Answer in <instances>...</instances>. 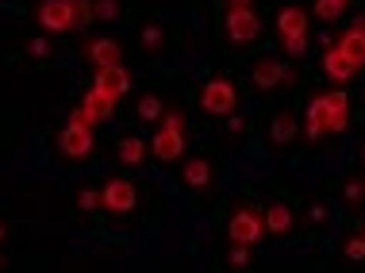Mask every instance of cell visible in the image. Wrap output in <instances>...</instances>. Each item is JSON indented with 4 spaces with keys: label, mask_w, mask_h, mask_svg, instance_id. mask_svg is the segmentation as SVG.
I'll return each instance as SVG.
<instances>
[{
    "label": "cell",
    "mask_w": 365,
    "mask_h": 273,
    "mask_svg": "<svg viewBox=\"0 0 365 273\" xmlns=\"http://www.w3.org/2000/svg\"><path fill=\"white\" fill-rule=\"evenodd\" d=\"M319 115H323V131L327 135H342L350 128V96L342 85L319 93Z\"/></svg>",
    "instance_id": "3957f363"
},
{
    "label": "cell",
    "mask_w": 365,
    "mask_h": 273,
    "mask_svg": "<svg viewBox=\"0 0 365 273\" xmlns=\"http://www.w3.org/2000/svg\"><path fill=\"white\" fill-rule=\"evenodd\" d=\"M135 204H139V189H135V181H127V177H112L101 189V208L112 212V216H131Z\"/></svg>",
    "instance_id": "52a82bcc"
},
{
    "label": "cell",
    "mask_w": 365,
    "mask_h": 273,
    "mask_svg": "<svg viewBox=\"0 0 365 273\" xmlns=\"http://www.w3.org/2000/svg\"><path fill=\"white\" fill-rule=\"evenodd\" d=\"M250 250L254 247H246V242H231V258H227V262H231V269H246V266H250Z\"/></svg>",
    "instance_id": "d4e9b609"
},
{
    "label": "cell",
    "mask_w": 365,
    "mask_h": 273,
    "mask_svg": "<svg viewBox=\"0 0 365 273\" xmlns=\"http://www.w3.org/2000/svg\"><path fill=\"white\" fill-rule=\"evenodd\" d=\"M231 8H254V0H227Z\"/></svg>",
    "instance_id": "836d02e7"
},
{
    "label": "cell",
    "mask_w": 365,
    "mask_h": 273,
    "mask_svg": "<svg viewBox=\"0 0 365 273\" xmlns=\"http://www.w3.org/2000/svg\"><path fill=\"white\" fill-rule=\"evenodd\" d=\"M361 162H365V150H361Z\"/></svg>",
    "instance_id": "8d00e7d4"
},
{
    "label": "cell",
    "mask_w": 365,
    "mask_h": 273,
    "mask_svg": "<svg viewBox=\"0 0 365 273\" xmlns=\"http://www.w3.org/2000/svg\"><path fill=\"white\" fill-rule=\"evenodd\" d=\"M81 108L93 115V123H104V120H112V115H115V96H108V93H101V89L88 85L85 96H81Z\"/></svg>",
    "instance_id": "5bb4252c"
},
{
    "label": "cell",
    "mask_w": 365,
    "mask_h": 273,
    "mask_svg": "<svg viewBox=\"0 0 365 273\" xmlns=\"http://www.w3.org/2000/svg\"><path fill=\"white\" fill-rule=\"evenodd\" d=\"M312 220L323 223V220H327V208H323V204H312Z\"/></svg>",
    "instance_id": "d6a6232c"
},
{
    "label": "cell",
    "mask_w": 365,
    "mask_h": 273,
    "mask_svg": "<svg viewBox=\"0 0 365 273\" xmlns=\"http://www.w3.org/2000/svg\"><path fill=\"white\" fill-rule=\"evenodd\" d=\"M361 235H365V231H361Z\"/></svg>",
    "instance_id": "74e56055"
},
{
    "label": "cell",
    "mask_w": 365,
    "mask_h": 273,
    "mask_svg": "<svg viewBox=\"0 0 365 273\" xmlns=\"http://www.w3.org/2000/svg\"><path fill=\"white\" fill-rule=\"evenodd\" d=\"M346 4H350V0H315V4H312V16L323 19V24H334V19L346 16Z\"/></svg>",
    "instance_id": "44dd1931"
},
{
    "label": "cell",
    "mask_w": 365,
    "mask_h": 273,
    "mask_svg": "<svg viewBox=\"0 0 365 273\" xmlns=\"http://www.w3.org/2000/svg\"><path fill=\"white\" fill-rule=\"evenodd\" d=\"M277 35H308V8L300 4H284L277 12Z\"/></svg>",
    "instance_id": "9a60e30c"
},
{
    "label": "cell",
    "mask_w": 365,
    "mask_h": 273,
    "mask_svg": "<svg viewBox=\"0 0 365 273\" xmlns=\"http://www.w3.org/2000/svg\"><path fill=\"white\" fill-rule=\"evenodd\" d=\"M73 8H77V31L88 27V24H96L93 19V0H73Z\"/></svg>",
    "instance_id": "4316f807"
},
{
    "label": "cell",
    "mask_w": 365,
    "mask_h": 273,
    "mask_svg": "<svg viewBox=\"0 0 365 273\" xmlns=\"http://www.w3.org/2000/svg\"><path fill=\"white\" fill-rule=\"evenodd\" d=\"M281 51L289 58H304V54H308V35H284L281 38Z\"/></svg>",
    "instance_id": "cb8c5ba5"
},
{
    "label": "cell",
    "mask_w": 365,
    "mask_h": 273,
    "mask_svg": "<svg viewBox=\"0 0 365 273\" xmlns=\"http://www.w3.org/2000/svg\"><path fill=\"white\" fill-rule=\"evenodd\" d=\"M4 235H8V227H4V223H0V242H4Z\"/></svg>",
    "instance_id": "e575fe53"
},
{
    "label": "cell",
    "mask_w": 365,
    "mask_h": 273,
    "mask_svg": "<svg viewBox=\"0 0 365 273\" xmlns=\"http://www.w3.org/2000/svg\"><path fill=\"white\" fill-rule=\"evenodd\" d=\"M227 235L231 242H246V247H254V242L265 239V223H262V208H239L231 212V220H227Z\"/></svg>",
    "instance_id": "8992f818"
},
{
    "label": "cell",
    "mask_w": 365,
    "mask_h": 273,
    "mask_svg": "<svg viewBox=\"0 0 365 273\" xmlns=\"http://www.w3.org/2000/svg\"><path fill=\"white\" fill-rule=\"evenodd\" d=\"M250 81L258 85L262 93H269V89H281V85H292L296 73L289 70V66H281L277 58H258L254 70H250Z\"/></svg>",
    "instance_id": "9c48e42d"
},
{
    "label": "cell",
    "mask_w": 365,
    "mask_h": 273,
    "mask_svg": "<svg viewBox=\"0 0 365 273\" xmlns=\"http://www.w3.org/2000/svg\"><path fill=\"white\" fill-rule=\"evenodd\" d=\"M27 54H31V58H46V54H51V43L38 35V38H31V43H27Z\"/></svg>",
    "instance_id": "4dcf8cb0"
},
{
    "label": "cell",
    "mask_w": 365,
    "mask_h": 273,
    "mask_svg": "<svg viewBox=\"0 0 365 273\" xmlns=\"http://www.w3.org/2000/svg\"><path fill=\"white\" fill-rule=\"evenodd\" d=\"M0 269H4V254H0Z\"/></svg>",
    "instance_id": "d590c367"
},
{
    "label": "cell",
    "mask_w": 365,
    "mask_h": 273,
    "mask_svg": "<svg viewBox=\"0 0 365 273\" xmlns=\"http://www.w3.org/2000/svg\"><path fill=\"white\" fill-rule=\"evenodd\" d=\"M162 38H165V31H162L158 24H146V27H143V43H146V46H162Z\"/></svg>",
    "instance_id": "f546056e"
},
{
    "label": "cell",
    "mask_w": 365,
    "mask_h": 273,
    "mask_svg": "<svg viewBox=\"0 0 365 273\" xmlns=\"http://www.w3.org/2000/svg\"><path fill=\"white\" fill-rule=\"evenodd\" d=\"M346 200H350V204H361V200H365V177L346 181Z\"/></svg>",
    "instance_id": "f1b7e54d"
},
{
    "label": "cell",
    "mask_w": 365,
    "mask_h": 273,
    "mask_svg": "<svg viewBox=\"0 0 365 273\" xmlns=\"http://www.w3.org/2000/svg\"><path fill=\"white\" fill-rule=\"evenodd\" d=\"M58 150H62V158H70V162H81L88 158V154L96 150V128H88V123L81 120H66V128L58 131Z\"/></svg>",
    "instance_id": "7a4b0ae2"
},
{
    "label": "cell",
    "mask_w": 365,
    "mask_h": 273,
    "mask_svg": "<svg viewBox=\"0 0 365 273\" xmlns=\"http://www.w3.org/2000/svg\"><path fill=\"white\" fill-rule=\"evenodd\" d=\"M181 181H185V189H208L212 185V162L208 158H189Z\"/></svg>",
    "instance_id": "ac0fdd59"
},
{
    "label": "cell",
    "mask_w": 365,
    "mask_h": 273,
    "mask_svg": "<svg viewBox=\"0 0 365 273\" xmlns=\"http://www.w3.org/2000/svg\"><path fill=\"white\" fill-rule=\"evenodd\" d=\"M304 135H308V143H319L323 135V115H319V96H312L308 101V115H304Z\"/></svg>",
    "instance_id": "ffe728a7"
},
{
    "label": "cell",
    "mask_w": 365,
    "mask_h": 273,
    "mask_svg": "<svg viewBox=\"0 0 365 273\" xmlns=\"http://www.w3.org/2000/svg\"><path fill=\"white\" fill-rule=\"evenodd\" d=\"M38 27H43L46 35H66V31H77V8L73 0H43L38 4Z\"/></svg>",
    "instance_id": "277c9868"
},
{
    "label": "cell",
    "mask_w": 365,
    "mask_h": 273,
    "mask_svg": "<svg viewBox=\"0 0 365 273\" xmlns=\"http://www.w3.org/2000/svg\"><path fill=\"white\" fill-rule=\"evenodd\" d=\"M162 112H165V104L158 101L154 93H146V96H139V112H135V115H139L143 123H158V120H162Z\"/></svg>",
    "instance_id": "603a6c76"
},
{
    "label": "cell",
    "mask_w": 365,
    "mask_h": 273,
    "mask_svg": "<svg viewBox=\"0 0 365 273\" xmlns=\"http://www.w3.org/2000/svg\"><path fill=\"white\" fill-rule=\"evenodd\" d=\"M146 154H150V143L139 139V135H127V139H120V146H115V158L123 165H143Z\"/></svg>",
    "instance_id": "e0dca14e"
},
{
    "label": "cell",
    "mask_w": 365,
    "mask_h": 273,
    "mask_svg": "<svg viewBox=\"0 0 365 273\" xmlns=\"http://www.w3.org/2000/svg\"><path fill=\"white\" fill-rule=\"evenodd\" d=\"M93 89H101V93H108V96H127L131 93V70H127L123 62H115V66H104V70H96L93 73Z\"/></svg>",
    "instance_id": "8fae6325"
},
{
    "label": "cell",
    "mask_w": 365,
    "mask_h": 273,
    "mask_svg": "<svg viewBox=\"0 0 365 273\" xmlns=\"http://www.w3.org/2000/svg\"><path fill=\"white\" fill-rule=\"evenodd\" d=\"M296 131H300V123H296V115L292 112H277L273 115V123H269V139L277 143V146H289L296 139Z\"/></svg>",
    "instance_id": "d6986e66"
},
{
    "label": "cell",
    "mask_w": 365,
    "mask_h": 273,
    "mask_svg": "<svg viewBox=\"0 0 365 273\" xmlns=\"http://www.w3.org/2000/svg\"><path fill=\"white\" fill-rule=\"evenodd\" d=\"M235 104H239V89H235L231 77H212V81H204L200 108L208 115H231Z\"/></svg>",
    "instance_id": "5b68a950"
},
{
    "label": "cell",
    "mask_w": 365,
    "mask_h": 273,
    "mask_svg": "<svg viewBox=\"0 0 365 273\" xmlns=\"http://www.w3.org/2000/svg\"><path fill=\"white\" fill-rule=\"evenodd\" d=\"M77 208H81V212H96V208H101V189L85 185V189L77 192Z\"/></svg>",
    "instance_id": "484cf974"
},
{
    "label": "cell",
    "mask_w": 365,
    "mask_h": 273,
    "mask_svg": "<svg viewBox=\"0 0 365 273\" xmlns=\"http://www.w3.org/2000/svg\"><path fill=\"white\" fill-rule=\"evenodd\" d=\"M223 27H227V38H231V43H239V46L254 43V38L262 35V19H258L254 8H231V4H227Z\"/></svg>",
    "instance_id": "ba28073f"
},
{
    "label": "cell",
    "mask_w": 365,
    "mask_h": 273,
    "mask_svg": "<svg viewBox=\"0 0 365 273\" xmlns=\"http://www.w3.org/2000/svg\"><path fill=\"white\" fill-rule=\"evenodd\" d=\"M323 73H327V81H334V85H346V81H354V73L361 70L354 58L342 51L339 43H327V51H323Z\"/></svg>",
    "instance_id": "30bf717a"
},
{
    "label": "cell",
    "mask_w": 365,
    "mask_h": 273,
    "mask_svg": "<svg viewBox=\"0 0 365 273\" xmlns=\"http://www.w3.org/2000/svg\"><path fill=\"white\" fill-rule=\"evenodd\" d=\"M262 223H265V235H292V227H296V216H292V208L284 200H273V204H265L262 208Z\"/></svg>",
    "instance_id": "7c38bea8"
},
{
    "label": "cell",
    "mask_w": 365,
    "mask_h": 273,
    "mask_svg": "<svg viewBox=\"0 0 365 273\" xmlns=\"http://www.w3.org/2000/svg\"><path fill=\"white\" fill-rule=\"evenodd\" d=\"M227 128H231V131H242V128H246V120H242V115H235V112H231V115H227Z\"/></svg>",
    "instance_id": "1f68e13d"
},
{
    "label": "cell",
    "mask_w": 365,
    "mask_h": 273,
    "mask_svg": "<svg viewBox=\"0 0 365 273\" xmlns=\"http://www.w3.org/2000/svg\"><path fill=\"white\" fill-rule=\"evenodd\" d=\"M120 16H123L120 0H93V19L96 24H115Z\"/></svg>",
    "instance_id": "7402d4cb"
},
{
    "label": "cell",
    "mask_w": 365,
    "mask_h": 273,
    "mask_svg": "<svg viewBox=\"0 0 365 273\" xmlns=\"http://www.w3.org/2000/svg\"><path fill=\"white\" fill-rule=\"evenodd\" d=\"M339 46L346 51L358 66H365V16L354 19V24H346V31L339 35Z\"/></svg>",
    "instance_id": "2e32d148"
},
{
    "label": "cell",
    "mask_w": 365,
    "mask_h": 273,
    "mask_svg": "<svg viewBox=\"0 0 365 273\" xmlns=\"http://www.w3.org/2000/svg\"><path fill=\"white\" fill-rule=\"evenodd\" d=\"M85 58L93 62V70H104V66L123 62V46L115 43V38H93V43L85 46Z\"/></svg>",
    "instance_id": "4fadbf2b"
},
{
    "label": "cell",
    "mask_w": 365,
    "mask_h": 273,
    "mask_svg": "<svg viewBox=\"0 0 365 273\" xmlns=\"http://www.w3.org/2000/svg\"><path fill=\"white\" fill-rule=\"evenodd\" d=\"M346 258L350 262H365V235H350L346 239Z\"/></svg>",
    "instance_id": "83f0119b"
},
{
    "label": "cell",
    "mask_w": 365,
    "mask_h": 273,
    "mask_svg": "<svg viewBox=\"0 0 365 273\" xmlns=\"http://www.w3.org/2000/svg\"><path fill=\"white\" fill-rule=\"evenodd\" d=\"M162 128L154 131V139H150V150H154V158L158 162H177V158H185V143H189V123H185V115L181 112H162Z\"/></svg>",
    "instance_id": "6da1fadb"
}]
</instances>
